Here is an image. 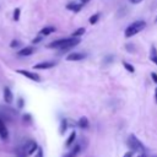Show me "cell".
I'll use <instances>...</instances> for the list:
<instances>
[{
    "mask_svg": "<svg viewBox=\"0 0 157 157\" xmlns=\"http://www.w3.org/2000/svg\"><path fill=\"white\" fill-rule=\"evenodd\" d=\"M81 39L80 37H70V38H60V39H56V40H53L50 42L47 47L48 48H52V49H60V50H67V49H71L74 47H76L77 44H80Z\"/></svg>",
    "mask_w": 157,
    "mask_h": 157,
    "instance_id": "1",
    "label": "cell"
},
{
    "mask_svg": "<svg viewBox=\"0 0 157 157\" xmlns=\"http://www.w3.org/2000/svg\"><path fill=\"white\" fill-rule=\"evenodd\" d=\"M145 27H146V22H145L144 20L134 21L132 23H130V25L125 28L124 36H125V38H131L132 36H135V34H137L139 32H141Z\"/></svg>",
    "mask_w": 157,
    "mask_h": 157,
    "instance_id": "2",
    "label": "cell"
},
{
    "mask_svg": "<svg viewBox=\"0 0 157 157\" xmlns=\"http://www.w3.org/2000/svg\"><path fill=\"white\" fill-rule=\"evenodd\" d=\"M36 150H38L37 142L31 140V141H27L23 146L18 147V148H17V151H16V153H17V156H18V157H27V156H29V155L34 153V151H36Z\"/></svg>",
    "mask_w": 157,
    "mask_h": 157,
    "instance_id": "3",
    "label": "cell"
},
{
    "mask_svg": "<svg viewBox=\"0 0 157 157\" xmlns=\"http://www.w3.org/2000/svg\"><path fill=\"white\" fill-rule=\"evenodd\" d=\"M126 144H128V146L131 148V151H134V152L142 153V152L146 151L145 145H144V144L136 137V135H134V134L129 135V137H128V140H126Z\"/></svg>",
    "mask_w": 157,
    "mask_h": 157,
    "instance_id": "4",
    "label": "cell"
},
{
    "mask_svg": "<svg viewBox=\"0 0 157 157\" xmlns=\"http://www.w3.org/2000/svg\"><path fill=\"white\" fill-rule=\"evenodd\" d=\"M16 72L20 74V75H23L25 77H27V78H29V80H32V81L40 82V76H39L38 74H36V72H32V71H28V70H22V69L16 70Z\"/></svg>",
    "mask_w": 157,
    "mask_h": 157,
    "instance_id": "5",
    "label": "cell"
},
{
    "mask_svg": "<svg viewBox=\"0 0 157 157\" xmlns=\"http://www.w3.org/2000/svg\"><path fill=\"white\" fill-rule=\"evenodd\" d=\"M85 58H86V54H85V53L74 52V53H70V54L66 56V60H67V61H80V60H83Z\"/></svg>",
    "mask_w": 157,
    "mask_h": 157,
    "instance_id": "6",
    "label": "cell"
},
{
    "mask_svg": "<svg viewBox=\"0 0 157 157\" xmlns=\"http://www.w3.org/2000/svg\"><path fill=\"white\" fill-rule=\"evenodd\" d=\"M55 66V63L54 61H42V63H38L33 66V69H38V70H45V69H52Z\"/></svg>",
    "mask_w": 157,
    "mask_h": 157,
    "instance_id": "7",
    "label": "cell"
},
{
    "mask_svg": "<svg viewBox=\"0 0 157 157\" xmlns=\"http://www.w3.org/2000/svg\"><path fill=\"white\" fill-rule=\"evenodd\" d=\"M33 53H34V48L33 47H25V48H22V49H20L17 52V55L18 56H29Z\"/></svg>",
    "mask_w": 157,
    "mask_h": 157,
    "instance_id": "8",
    "label": "cell"
},
{
    "mask_svg": "<svg viewBox=\"0 0 157 157\" xmlns=\"http://www.w3.org/2000/svg\"><path fill=\"white\" fill-rule=\"evenodd\" d=\"M4 101L7 104H11L13 102V94H12V92H11V90L9 87L4 88Z\"/></svg>",
    "mask_w": 157,
    "mask_h": 157,
    "instance_id": "9",
    "label": "cell"
},
{
    "mask_svg": "<svg viewBox=\"0 0 157 157\" xmlns=\"http://www.w3.org/2000/svg\"><path fill=\"white\" fill-rule=\"evenodd\" d=\"M0 137H1L2 140H6V139L9 137V131H7V128H6L5 123L1 120V118H0Z\"/></svg>",
    "mask_w": 157,
    "mask_h": 157,
    "instance_id": "10",
    "label": "cell"
},
{
    "mask_svg": "<svg viewBox=\"0 0 157 157\" xmlns=\"http://www.w3.org/2000/svg\"><path fill=\"white\" fill-rule=\"evenodd\" d=\"M82 6H83V5H82L81 2H69V4L66 5V9L70 10V11H72V12H78Z\"/></svg>",
    "mask_w": 157,
    "mask_h": 157,
    "instance_id": "11",
    "label": "cell"
},
{
    "mask_svg": "<svg viewBox=\"0 0 157 157\" xmlns=\"http://www.w3.org/2000/svg\"><path fill=\"white\" fill-rule=\"evenodd\" d=\"M150 60L157 66V49L155 45L151 47V50H150Z\"/></svg>",
    "mask_w": 157,
    "mask_h": 157,
    "instance_id": "12",
    "label": "cell"
},
{
    "mask_svg": "<svg viewBox=\"0 0 157 157\" xmlns=\"http://www.w3.org/2000/svg\"><path fill=\"white\" fill-rule=\"evenodd\" d=\"M53 32H55V27H53V26H47V27H44V28L40 29L39 34H42V36H49V34H52Z\"/></svg>",
    "mask_w": 157,
    "mask_h": 157,
    "instance_id": "13",
    "label": "cell"
},
{
    "mask_svg": "<svg viewBox=\"0 0 157 157\" xmlns=\"http://www.w3.org/2000/svg\"><path fill=\"white\" fill-rule=\"evenodd\" d=\"M77 125H78L81 129H87V128H88V125H90L88 119H87L86 117H81V118L78 119V121H77Z\"/></svg>",
    "mask_w": 157,
    "mask_h": 157,
    "instance_id": "14",
    "label": "cell"
},
{
    "mask_svg": "<svg viewBox=\"0 0 157 157\" xmlns=\"http://www.w3.org/2000/svg\"><path fill=\"white\" fill-rule=\"evenodd\" d=\"M75 139H76V131L74 130V131H71L70 132V135H69V139L66 140V142H65V145H66V147H69V146H71L72 144H74V141H75Z\"/></svg>",
    "mask_w": 157,
    "mask_h": 157,
    "instance_id": "15",
    "label": "cell"
},
{
    "mask_svg": "<svg viewBox=\"0 0 157 157\" xmlns=\"http://www.w3.org/2000/svg\"><path fill=\"white\" fill-rule=\"evenodd\" d=\"M66 128H67V121H66V119H61V121H60V129H59L60 135H64V132L66 131Z\"/></svg>",
    "mask_w": 157,
    "mask_h": 157,
    "instance_id": "16",
    "label": "cell"
},
{
    "mask_svg": "<svg viewBox=\"0 0 157 157\" xmlns=\"http://www.w3.org/2000/svg\"><path fill=\"white\" fill-rule=\"evenodd\" d=\"M85 32H86V28L85 27H80V28H77L76 31H74L72 32V37H81L82 34H85Z\"/></svg>",
    "mask_w": 157,
    "mask_h": 157,
    "instance_id": "17",
    "label": "cell"
},
{
    "mask_svg": "<svg viewBox=\"0 0 157 157\" xmlns=\"http://www.w3.org/2000/svg\"><path fill=\"white\" fill-rule=\"evenodd\" d=\"M99 17H101V13H99V12H97V13H94V15H92V16L90 17V20H88V22H90L91 25H96V23L98 22V20H99Z\"/></svg>",
    "mask_w": 157,
    "mask_h": 157,
    "instance_id": "18",
    "label": "cell"
},
{
    "mask_svg": "<svg viewBox=\"0 0 157 157\" xmlns=\"http://www.w3.org/2000/svg\"><path fill=\"white\" fill-rule=\"evenodd\" d=\"M123 66L126 69V71H129V72H134L135 71V69H134V66L131 65V64H129L128 61H123Z\"/></svg>",
    "mask_w": 157,
    "mask_h": 157,
    "instance_id": "19",
    "label": "cell"
},
{
    "mask_svg": "<svg viewBox=\"0 0 157 157\" xmlns=\"http://www.w3.org/2000/svg\"><path fill=\"white\" fill-rule=\"evenodd\" d=\"M20 13H21V9H20V7H16V9L13 10V16H12V18H13L15 21H18V20H20Z\"/></svg>",
    "mask_w": 157,
    "mask_h": 157,
    "instance_id": "20",
    "label": "cell"
},
{
    "mask_svg": "<svg viewBox=\"0 0 157 157\" xmlns=\"http://www.w3.org/2000/svg\"><path fill=\"white\" fill-rule=\"evenodd\" d=\"M20 45H21V42L17 40V39L11 40V43H10V47H11V48H17V47H20Z\"/></svg>",
    "mask_w": 157,
    "mask_h": 157,
    "instance_id": "21",
    "label": "cell"
},
{
    "mask_svg": "<svg viewBox=\"0 0 157 157\" xmlns=\"http://www.w3.org/2000/svg\"><path fill=\"white\" fill-rule=\"evenodd\" d=\"M125 48H126V50H128V52H130V53L135 52V45H134V44H131V43L125 44Z\"/></svg>",
    "mask_w": 157,
    "mask_h": 157,
    "instance_id": "22",
    "label": "cell"
},
{
    "mask_svg": "<svg viewBox=\"0 0 157 157\" xmlns=\"http://www.w3.org/2000/svg\"><path fill=\"white\" fill-rule=\"evenodd\" d=\"M43 37H44V36H42V34H38V36H37L36 38H33L32 43H33V44H37V43H39V42H40V40L43 39Z\"/></svg>",
    "mask_w": 157,
    "mask_h": 157,
    "instance_id": "23",
    "label": "cell"
},
{
    "mask_svg": "<svg viewBox=\"0 0 157 157\" xmlns=\"http://www.w3.org/2000/svg\"><path fill=\"white\" fill-rule=\"evenodd\" d=\"M28 121V123H31L32 121V118H31V114H26V115H23V121Z\"/></svg>",
    "mask_w": 157,
    "mask_h": 157,
    "instance_id": "24",
    "label": "cell"
},
{
    "mask_svg": "<svg viewBox=\"0 0 157 157\" xmlns=\"http://www.w3.org/2000/svg\"><path fill=\"white\" fill-rule=\"evenodd\" d=\"M34 157H43V150H42L40 147H38V150H37V155H36Z\"/></svg>",
    "mask_w": 157,
    "mask_h": 157,
    "instance_id": "25",
    "label": "cell"
},
{
    "mask_svg": "<svg viewBox=\"0 0 157 157\" xmlns=\"http://www.w3.org/2000/svg\"><path fill=\"white\" fill-rule=\"evenodd\" d=\"M151 77H152V81L157 83V74L156 72H151Z\"/></svg>",
    "mask_w": 157,
    "mask_h": 157,
    "instance_id": "26",
    "label": "cell"
},
{
    "mask_svg": "<svg viewBox=\"0 0 157 157\" xmlns=\"http://www.w3.org/2000/svg\"><path fill=\"white\" fill-rule=\"evenodd\" d=\"M17 104H18V108H22V107H23V104H25L23 99H22V98H18V102H17Z\"/></svg>",
    "mask_w": 157,
    "mask_h": 157,
    "instance_id": "27",
    "label": "cell"
},
{
    "mask_svg": "<svg viewBox=\"0 0 157 157\" xmlns=\"http://www.w3.org/2000/svg\"><path fill=\"white\" fill-rule=\"evenodd\" d=\"M132 153H134V151H128L123 157H132Z\"/></svg>",
    "mask_w": 157,
    "mask_h": 157,
    "instance_id": "28",
    "label": "cell"
},
{
    "mask_svg": "<svg viewBox=\"0 0 157 157\" xmlns=\"http://www.w3.org/2000/svg\"><path fill=\"white\" fill-rule=\"evenodd\" d=\"M129 1H130V2L132 4V5H136V4H139V2H141L142 0H129Z\"/></svg>",
    "mask_w": 157,
    "mask_h": 157,
    "instance_id": "29",
    "label": "cell"
},
{
    "mask_svg": "<svg viewBox=\"0 0 157 157\" xmlns=\"http://www.w3.org/2000/svg\"><path fill=\"white\" fill-rule=\"evenodd\" d=\"M63 157H75V155H74L72 152H70V153H66V155H64Z\"/></svg>",
    "mask_w": 157,
    "mask_h": 157,
    "instance_id": "30",
    "label": "cell"
},
{
    "mask_svg": "<svg viewBox=\"0 0 157 157\" xmlns=\"http://www.w3.org/2000/svg\"><path fill=\"white\" fill-rule=\"evenodd\" d=\"M88 1H91V0H80V2H81L82 5H86V4L88 2Z\"/></svg>",
    "mask_w": 157,
    "mask_h": 157,
    "instance_id": "31",
    "label": "cell"
},
{
    "mask_svg": "<svg viewBox=\"0 0 157 157\" xmlns=\"http://www.w3.org/2000/svg\"><path fill=\"white\" fill-rule=\"evenodd\" d=\"M155 102H156V104H157V87H156V90H155Z\"/></svg>",
    "mask_w": 157,
    "mask_h": 157,
    "instance_id": "32",
    "label": "cell"
},
{
    "mask_svg": "<svg viewBox=\"0 0 157 157\" xmlns=\"http://www.w3.org/2000/svg\"><path fill=\"white\" fill-rule=\"evenodd\" d=\"M137 157H147V156H146V153H145V152H142V153H140Z\"/></svg>",
    "mask_w": 157,
    "mask_h": 157,
    "instance_id": "33",
    "label": "cell"
},
{
    "mask_svg": "<svg viewBox=\"0 0 157 157\" xmlns=\"http://www.w3.org/2000/svg\"><path fill=\"white\" fill-rule=\"evenodd\" d=\"M155 21H156V22H157V17H156V20H155Z\"/></svg>",
    "mask_w": 157,
    "mask_h": 157,
    "instance_id": "34",
    "label": "cell"
}]
</instances>
